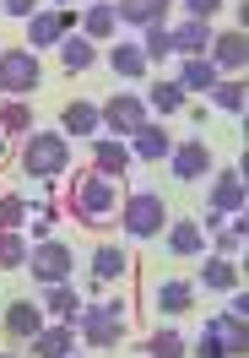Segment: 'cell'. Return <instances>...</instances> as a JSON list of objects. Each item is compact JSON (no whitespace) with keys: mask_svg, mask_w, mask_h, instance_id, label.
I'll return each mask as SVG.
<instances>
[{"mask_svg":"<svg viewBox=\"0 0 249 358\" xmlns=\"http://www.w3.org/2000/svg\"><path fill=\"white\" fill-rule=\"evenodd\" d=\"M82 33H87L92 44H114V38H119V11H114V0H92L87 11H82Z\"/></svg>","mask_w":249,"mask_h":358,"instance_id":"obj_27","label":"cell"},{"mask_svg":"<svg viewBox=\"0 0 249 358\" xmlns=\"http://www.w3.org/2000/svg\"><path fill=\"white\" fill-rule=\"evenodd\" d=\"M206 109H222V114H244L249 109V87L239 76H217V87L206 92Z\"/></svg>","mask_w":249,"mask_h":358,"instance_id":"obj_29","label":"cell"},{"mask_svg":"<svg viewBox=\"0 0 249 358\" xmlns=\"http://www.w3.org/2000/svg\"><path fill=\"white\" fill-rule=\"evenodd\" d=\"M141 55H146L152 66H158V60H174V38H168V22H163V27H146V33H141Z\"/></svg>","mask_w":249,"mask_h":358,"instance_id":"obj_37","label":"cell"},{"mask_svg":"<svg viewBox=\"0 0 249 358\" xmlns=\"http://www.w3.org/2000/svg\"><path fill=\"white\" fill-rule=\"evenodd\" d=\"M141 98H146V114H158V120H168V114H184V109H190V92H184L174 76H158V82L141 92Z\"/></svg>","mask_w":249,"mask_h":358,"instance_id":"obj_24","label":"cell"},{"mask_svg":"<svg viewBox=\"0 0 249 358\" xmlns=\"http://www.w3.org/2000/svg\"><path fill=\"white\" fill-rule=\"evenodd\" d=\"M27 196L22 190H0V234H22L27 228Z\"/></svg>","mask_w":249,"mask_h":358,"instance_id":"obj_34","label":"cell"},{"mask_svg":"<svg viewBox=\"0 0 249 358\" xmlns=\"http://www.w3.org/2000/svg\"><path fill=\"white\" fill-rule=\"evenodd\" d=\"M211 326H217V331H222V342H227V353L233 358H244L249 353V315H239V310H222V315H211Z\"/></svg>","mask_w":249,"mask_h":358,"instance_id":"obj_33","label":"cell"},{"mask_svg":"<svg viewBox=\"0 0 249 358\" xmlns=\"http://www.w3.org/2000/svg\"><path fill=\"white\" fill-rule=\"evenodd\" d=\"M98 109H103V125H109V136H119V141L136 131V125H146V120H152L141 92H109V103H98Z\"/></svg>","mask_w":249,"mask_h":358,"instance_id":"obj_12","label":"cell"},{"mask_svg":"<svg viewBox=\"0 0 249 358\" xmlns=\"http://www.w3.org/2000/svg\"><path fill=\"white\" fill-rule=\"evenodd\" d=\"M70 358H87V353H70Z\"/></svg>","mask_w":249,"mask_h":358,"instance_id":"obj_43","label":"cell"},{"mask_svg":"<svg viewBox=\"0 0 249 358\" xmlns=\"http://www.w3.org/2000/svg\"><path fill=\"white\" fill-rule=\"evenodd\" d=\"M76 336H87V348H98V353H109V348H119L125 336H130V304L125 299H103V304H82V315H76Z\"/></svg>","mask_w":249,"mask_h":358,"instance_id":"obj_2","label":"cell"},{"mask_svg":"<svg viewBox=\"0 0 249 358\" xmlns=\"http://www.w3.org/2000/svg\"><path fill=\"white\" fill-rule=\"evenodd\" d=\"M38 6H44V0H0V17H11V22H27Z\"/></svg>","mask_w":249,"mask_h":358,"instance_id":"obj_39","label":"cell"},{"mask_svg":"<svg viewBox=\"0 0 249 358\" xmlns=\"http://www.w3.org/2000/svg\"><path fill=\"white\" fill-rule=\"evenodd\" d=\"M195 288H206V293H233V288H244V271H239V261H227V255H206Z\"/></svg>","mask_w":249,"mask_h":358,"instance_id":"obj_25","label":"cell"},{"mask_svg":"<svg viewBox=\"0 0 249 358\" xmlns=\"http://www.w3.org/2000/svg\"><path fill=\"white\" fill-rule=\"evenodd\" d=\"M244 201H249L244 169H239V163L211 169V185H206V212H217V217H244Z\"/></svg>","mask_w":249,"mask_h":358,"instance_id":"obj_8","label":"cell"},{"mask_svg":"<svg viewBox=\"0 0 249 358\" xmlns=\"http://www.w3.org/2000/svg\"><path fill=\"white\" fill-rule=\"evenodd\" d=\"M168 196L163 190H130L125 201H119V228H125V239H136V245H146V239H163V228H168Z\"/></svg>","mask_w":249,"mask_h":358,"instance_id":"obj_4","label":"cell"},{"mask_svg":"<svg viewBox=\"0 0 249 358\" xmlns=\"http://www.w3.org/2000/svg\"><path fill=\"white\" fill-rule=\"evenodd\" d=\"M0 131H6V136L38 131V114H33V103H27V98H0Z\"/></svg>","mask_w":249,"mask_h":358,"instance_id":"obj_32","label":"cell"},{"mask_svg":"<svg viewBox=\"0 0 249 358\" xmlns=\"http://www.w3.org/2000/svg\"><path fill=\"white\" fill-rule=\"evenodd\" d=\"M201 234H206V245H211V255H227V261L244 255V217H217V212H206Z\"/></svg>","mask_w":249,"mask_h":358,"instance_id":"obj_15","label":"cell"},{"mask_svg":"<svg viewBox=\"0 0 249 358\" xmlns=\"http://www.w3.org/2000/svg\"><path fill=\"white\" fill-rule=\"evenodd\" d=\"M76 27H82L76 6H49V11L38 6V11L22 22V49H33V55H38V49H54L66 33H76Z\"/></svg>","mask_w":249,"mask_h":358,"instance_id":"obj_6","label":"cell"},{"mask_svg":"<svg viewBox=\"0 0 249 358\" xmlns=\"http://www.w3.org/2000/svg\"><path fill=\"white\" fill-rule=\"evenodd\" d=\"M44 82V60L33 49H0V98H27Z\"/></svg>","mask_w":249,"mask_h":358,"instance_id":"obj_7","label":"cell"},{"mask_svg":"<svg viewBox=\"0 0 249 358\" xmlns=\"http://www.w3.org/2000/svg\"><path fill=\"white\" fill-rule=\"evenodd\" d=\"M103 60H109V71L119 76V82H141L146 71H152V60L141 55V38H119V44L103 49Z\"/></svg>","mask_w":249,"mask_h":358,"instance_id":"obj_18","label":"cell"},{"mask_svg":"<svg viewBox=\"0 0 249 358\" xmlns=\"http://www.w3.org/2000/svg\"><path fill=\"white\" fill-rule=\"evenodd\" d=\"M174 82H179L184 92H211V87H217V66H211L206 55H190V60H179Z\"/></svg>","mask_w":249,"mask_h":358,"instance_id":"obj_30","label":"cell"},{"mask_svg":"<svg viewBox=\"0 0 249 358\" xmlns=\"http://www.w3.org/2000/svg\"><path fill=\"white\" fill-rule=\"evenodd\" d=\"M87 157H92V169H98V174H109V179H125V174H130V147H125L119 136H92V141H87Z\"/></svg>","mask_w":249,"mask_h":358,"instance_id":"obj_17","label":"cell"},{"mask_svg":"<svg viewBox=\"0 0 249 358\" xmlns=\"http://www.w3.org/2000/svg\"><path fill=\"white\" fill-rule=\"evenodd\" d=\"M125 147H130L136 163H168V152H174V131H168L163 120H146V125H136V131L125 136Z\"/></svg>","mask_w":249,"mask_h":358,"instance_id":"obj_13","label":"cell"},{"mask_svg":"<svg viewBox=\"0 0 249 358\" xmlns=\"http://www.w3.org/2000/svg\"><path fill=\"white\" fill-rule=\"evenodd\" d=\"M179 6L190 22H217V11H222V0H179Z\"/></svg>","mask_w":249,"mask_h":358,"instance_id":"obj_38","label":"cell"},{"mask_svg":"<svg viewBox=\"0 0 249 358\" xmlns=\"http://www.w3.org/2000/svg\"><path fill=\"white\" fill-rule=\"evenodd\" d=\"M87 266H92V293H98V288H109V282H119V277L130 271V255H125V245H114V239H109V245L92 250Z\"/></svg>","mask_w":249,"mask_h":358,"instance_id":"obj_21","label":"cell"},{"mask_svg":"<svg viewBox=\"0 0 249 358\" xmlns=\"http://www.w3.org/2000/svg\"><path fill=\"white\" fill-rule=\"evenodd\" d=\"M114 11H119V27L146 33V27H163V22H168L174 0H114Z\"/></svg>","mask_w":249,"mask_h":358,"instance_id":"obj_16","label":"cell"},{"mask_svg":"<svg viewBox=\"0 0 249 358\" xmlns=\"http://www.w3.org/2000/svg\"><path fill=\"white\" fill-rule=\"evenodd\" d=\"M163 245H168V255H206V234L195 217H168V228H163Z\"/></svg>","mask_w":249,"mask_h":358,"instance_id":"obj_22","label":"cell"},{"mask_svg":"<svg viewBox=\"0 0 249 358\" xmlns=\"http://www.w3.org/2000/svg\"><path fill=\"white\" fill-rule=\"evenodd\" d=\"M211 33L217 27L211 22H168V38H174V60H190V55H206V44H211Z\"/></svg>","mask_w":249,"mask_h":358,"instance_id":"obj_26","label":"cell"},{"mask_svg":"<svg viewBox=\"0 0 249 358\" xmlns=\"http://www.w3.org/2000/svg\"><path fill=\"white\" fill-rule=\"evenodd\" d=\"M76 342H82V336H76V326H66V320H49L44 331L27 342V358H70V353H76Z\"/></svg>","mask_w":249,"mask_h":358,"instance_id":"obj_19","label":"cell"},{"mask_svg":"<svg viewBox=\"0 0 249 358\" xmlns=\"http://www.w3.org/2000/svg\"><path fill=\"white\" fill-rule=\"evenodd\" d=\"M206 60L217 66V76H239L249 60V44H244V27H222V33H211V44H206Z\"/></svg>","mask_w":249,"mask_h":358,"instance_id":"obj_14","label":"cell"},{"mask_svg":"<svg viewBox=\"0 0 249 358\" xmlns=\"http://www.w3.org/2000/svg\"><path fill=\"white\" fill-rule=\"evenodd\" d=\"M168 169H174L179 185H201V179H211V169H217V152L206 147L201 136H184V141H174V152H168Z\"/></svg>","mask_w":249,"mask_h":358,"instance_id":"obj_10","label":"cell"},{"mask_svg":"<svg viewBox=\"0 0 249 358\" xmlns=\"http://www.w3.org/2000/svg\"><path fill=\"white\" fill-rule=\"evenodd\" d=\"M54 49H60V66H66L70 76H82V71H92L98 60H103V49L92 44V38L82 33V27H76V33H66V38H60Z\"/></svg>","mask_w":249,"mask_h":358,"instance_id":"obj_23","label":"cell"},{"mask_svg":"<svg viewBox=\"0 0 249 358\" xmlns=\"http://www.w3.org/2000/svg\"><path fill=\"white\" fill-rule=\"evenodd\" d=\"M119 179H109V174H98V169H82V174L70 179V212H76V223H87V228H98L103 217H114L119 212Z\"/></svg>","mask_w":249,"mask_h":358,"instance_id":"obj_1","label":"cell"},{"mask_svg":"<svg viewBox=\"0 0 249 358\" xmlns=\"http://www.w3.org/2000/svg\"><path fill=\"white\" fill-rule=\"evenodd\" d=\"M146 358H190V336H179L174 331V320H163L158 331H146Z\"/></svg>","mask_w":249,"mask_h":358,"instance_id":"obj_31","label":"cell"},{"mask_svg":"<svg viewBox=\"0 0 249 358\" xmlns=\"http://www.w3.org/2000/svg\"><path fill=\"white\" fill-rule=\"evenodd\" d=\"M44 326H49V315H44L38 299H6V310H0V336H6L11 348H27Z\"/></svg>","mask_w":249,"mask_h":358,"instance_id":"obj_9","label":"cell"},{"mask_svg":"<svg viewBox=\"0 0 249 358\" xmlns=\"http://www.w3.org/2000/svg\"><path fill=\"white\" fill-rule=\"evenodd\" d=\"M76 245H66V239H38V245L27 250V277L38 282V288H60V282H70L76 277Z\"/></svg>","mask_w":249,"mask_h":358,"instance_id":"obj_5","label":"cell"},{"mask_svg":"<svg viewBox=\"0 0 249 358\" xmlns=\"http://www.w3.org/2000/svg\"><path fill=\"white\" fill-rule=\"evenodd\" d=\"M6 163H11V136L0 131V169H6Z\"/></svg>","mask_w":249,"mask_h":358,"instance_id":"obj_40","label":"cell"},{"mask_svg":"<svg viewBox=\"0 0 249 358\" xmlns=\"http://www.w3.org/2000/svg\"><path fill=\"white\" fill-rule=\"evenodd\" d=\"M146 310L158 315V320H179V315L195 310V282H184V277H158L152 288H146Z\"/></svg>","mask_w":249,"mask_h":358,"instance_id":"obj_11","label":"cell"},{"mask_svg":"<svg viewBox=\"0 0 249 358\" xmlns=\"http://www.w3.org/2000/svg\"><path fill=\"white\" fill-rule=\"evenodd\" d=\"M38 304H44L49 320H66V326H76V315H82V304H87V299L70 288V282H60V288H44V299H38Z\"/></svg>","mask_w":249,"mask_h":358,"instance_id":"obj_28","label":"cell"},{"mask_svg":"<svg viewBox=\"0 0 249 358\" xmlns=\"http://www.w3.org/2000/svg\"><path fill=\"white\" fill-rule=\"evenodd\" d=\"M49 6H76V0H49Z\"/></svg>","mask_w":249,"mask_h":358,"instance_id":"obj_41","label":"cell"},{"mask_svg":"<svg viewBox=\"0 0 249 358\" xmlns=\"http://www.w3.org/2000/svg\"><path fill=\"white\" fill-rule=\"evenodd\" d=\"M190 358H233V353H227V342H222V331H217V326H211V320H206L201 331L190 336Z\"/></svg>","mask_w":249,"mask_h":358,"instance_id":"obj_35","label":"cell"},{"mask_svg":"<svg viewBox=\"0 0 249 358\" xmlns=\"http://www.w3.org/2000/svg\"><path fill=\"white\" fill-rule=\"evenodd\" d=\"M0 358H27V353H0Z\"/></svg>","mask_w":249,"mask_h":358,"instance_id":"obj_42","label":"cell"},{"mask_svg":"<svg viewBox=\"0 0 249 358\" xmlns=\"http://www.w3.org/2000/svg\"><path fill=\"white\" fill-rule=\"evenodd\" d=\"M17 169H22V179H60L70 169V136L27 131L22 147H17Z\"/></svg>","mask_w":249,"mask_h":358,"instance_id":"obj_3","label":"cell"},{"mask_svg":"<svg viewBox=\"0 0 249 358\" xmlns=\"http://www.w3.org/2000/svg\"><path fill=\"white\" fill-rule=\"evenodd\" d=\"M98 131H103V109H98L92 98H70L66 109H60V136H82V141H92Z\"/></svg>","mask_w":249,"mask_h":358,"instance_id":"obj_20","label":"cell"},{"mask_svg":"<svg viewBox=\"0 0 249 358\" xmlns=\"http://www.w3.org/2000/svg\"><path fill=\"white\" fill-rule=\"evenodd\" d=\"M27 250H33L27 234H0V271H22L27 266Z\"/></svg>","mask_w":249,"mask_h":358,"instance_id":"obj_36","label":"cell"}]
</instances>
